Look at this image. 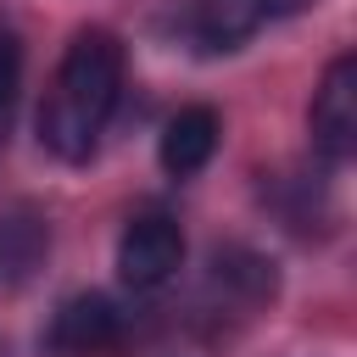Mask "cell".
<instances>
[{
	"instance_id": "7a4b0ae2",
	"label": "cell",
	"mask_w": 357,
	"mask_h": 357,
	"mask_svg": "<svg viewBox=\"0 0 357 357\" xmlns=\"http://www.w3.org/2000/svg\"><path fill=\"white\" fill-rule=\"evenodd\" d=\"M184 268V229L167 212H139L128 218L117 240V273L128 290H162Z\"/></svg>"
},
{
	"instance_id": "6da1fadb",
	"label": "cell",
	"mask_w": 357,
	"mask_h": 357,
	"mask_svg": "<svg viewBox=\"0 0 357 357\" xmlns=\"http://www.w3.org/2000/svg\"><path fill=\"white\" fill-rule=\"evenodd\" d=\"M123 95V39L112 28H78L56 61L39 106V145L56 162H89Z\"/></svg>"
},
{
	"instance_id": "3957f363",
	"label": "cell",
	"mask_w": 357,
	"mask_h": 357,
	"mask_svg": "<svg viewBox=\"0 0 357 357\" xmlns=\"http://www.w3.org/2000/svg\"><path fill=\"white\" fill-rule=\"evenodd\" d=\"M307 128L324 162H351L357 151V56H335L312 89Z\"/></svg>"
},
{
	"instance_id": "8992f818",
	"label": "cell",
	"mask_w": 357,
	"mask_h": 357,
	"mask_svg": "<svg viewBox=\"0 0 357 357\" xmlns=\"http://www.w3.org/2000/svg\"><path fill=\"white\" fill-rule=\"evenodd\" d=\"M218 134H223V123H218L212 106H178V112L167 117L162 139H156V156H162V167H167L173 178H190V173H201V167L212 162Z\"/></svg>"
},
{
	"instance_id": "5b68a950",
	"label": "cell",
	"mask_w": 357,
	"mask_h": 357,
	"mask_svg": "<svg viewBox=\"0 0 357 357\" xmlns=\"http://www.w3.org/2000/svg\"><path fill=\"white\" fill-rule=\"evenodd\" d=\"M312 0H195V39L206 50H234L245 45L257 28L307 11Z\"/></svg>"
},
{
	"instance_id": "52a82bcc",
	"label": "cell",
	"mask_w": 357,
	"mask_h": 357,
	"mask_svg": "<svg viewBox=\"0 0 357 357\" xmlns=\"http://www.w3.org/2000/svg\"><path fill=\"white\" fill-rule=\"evenodd\" d=\"M17 95H22V33H17V28L0 17V145L11 139Z\"/></svg>"
},
{
	"instance_id": "ba28073f",
	"label": "cell",
	"mask_w": 357,
	"mask_h": 357,
	"mask_svg": "<svg viewBox=\"0 0 357 357\" xmlns=\"http://www.w3.org/2000/svg\"><path fill=\"white\" fill-rule=\"evenodd\" d=\"M0 357H6V346H0Z\"/></svg>"
},
{
	"instance_id": "277c9868",
	"label": "cell",
	"mask_w": 357,
	"mask_h": 357,
	"mask_svg": "<svg viewBox=\"0 0 357 357\" xmlns=\"http://www.w3.org/2000/svg\"><path fill=\"white\" fill-rule=\"evenodd\" d=\"M123 335H128V324H123L117 301L100 290H84V296H67L56 307L45 340L56 357H112L123 346Z\"/></svg>"
}]
</instances>
